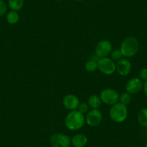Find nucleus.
Segmentation results:
<instances>
[{
  "label": "nucleus",
  "mask_w": 147,
  "mask_h": 147,
  "mask_svg": "<svg viewBox=\"0 0 147 147\" xmlns=\"http://www.w3.org/2000/svg\"><path fill=\"white\" fill-rule=\"evenodd\" d=\"M8 5L12 10H20L24 6V0H8Z\"/></svg>",
  "instance_id": "nucleus-16"
},
{
  "label": "nucleus",
  "mask_w": 147,
  "mask_h": 147,
  "mask_svg": "<svg viewBox=\"0 0 147 147\" xmlns=\"http://www.w3.org/2000/svg\"><path fill=\"white\" fill-rule=\"evenodd\" d=\"M102 121V113L99 109H92L87 113L85 123L90 127H96Z\"/></svg>",
  "instance_id": "nucleus-7"
},
{
  "label": "nucleus",
  "mask_w": 147,
  "mask_h": 147,
  "mask_svg": "<svg viewBox=\"0 0 147 147\" xmlns=\"http://www.w3.org/2000/svg\"><path fill=\"white\" fill-rule=\"evenodd\" d=\"M76 1H78V2H83V1H85V0H76Z\"/></svg>",
  "instance_id": "nucleus-25"
},
{
  "label": "nucleus",
  "mask_w": 147,
  "mask_h": 147,
  "mask_svg": "<svg viewBox=\"0 0 147 147\" xmlns=\"http://www.w3.org/2000/svg\"><path fill=\"white\" fill-rule=\"evenodd\" d=\"M65 125L70 131H77L84 126L85 123V117L77 110H71L65 118Z\"/></svg>",
  "instance_id": "nucleus-1"
},
{
  "label": "nucleus",
  "mask_w": 147,
  "mask_h": 147,
  "mask_svg": "<svg viewBox=\"0 0 147 147\" xmlns=\"http://www.w3.org/2000/svg\"><path fill=\"white\" fill-rule=\"evenodd\" d=\"M139 79L142 82H147V68H143L139 72Z\"/></svg>",
  "instance_id": "nucleus-21"
},
{
  "label": "nucleus",
  "mask_w": 147,
  "mask_h": 147,
  "mask_svg": "<svg viewBox=\"0 0 147 147\" xmlns=\"http://www.w3.org/2000/svg\"><path fill=\"white\" fill-rule=\"evenodd\" d=\"M97 69L105 75H111L116 71V63L111 58H100L97 61Z\"/></svg>",
  "instance_id": "nucleus-4"
},
{
  "label": "nucleus",
  "mask_w": 147,
  "mask_h": 147,
  "mask_svg": "<svg viewBox=\"0 0 147 147\" xmlns=\"http://www.w3.org/2000/svg\"><path fill=\"white\" fill-rule=\"evenodd\" d=\"M100 58L98 56H97V55L95 54V53H94V54L92 55L91 56H90V59H91V60H93V61H98V60L100 59Z\"/></svg>",
  "instance_id": "nucleus-23"
},
{
  "label": "nucleus",
  "mask_w": 147,
  "mask_h": 147,
  "mask_svg": "<svg viewBox=\"0 0 147 147\" xmlns=\"http://www.w3.org/2000/svg\"><path fill=\"white\" fill-rule=\"evenodd\" d=\"M143 90H144V92L145 96L147 98V82H144V87H143Z\"/></svg>",
  "instance_id": "nucleus-24"
},
{
  "label": "nucleus",
  "mask_w": 147,
  "mask_h": 147,
  "mask_svg": "<svg viewBox=\"0 0 147 147\" xmlns=\"http://www.w3.org/2000/svg\"><path fill=\"white\" fill-rule=\"evenodd\" d=\"M120 49L124 58H131L135 56L138 51L139 42L135 37H127L123 40Z\"/></svg>",
  "instance_id": "nucleus-2"
},
{
  "label": "nucleus",
  "mask_w": 147,
  "mask_h": 147,
  "mask_svg": "<svg viewBox=\"0 0 147 147\" xmlns=\"http://www.w3.org/2000/svg\"><path fill=\"white\" fill-rule=\"evenodd\" d=\"M131 68L132 65L131 61L127 58H122L116 63V71L122 77L128 76L131 73Z\"/></svg>",
  "instance_id": "nucleus-10"
},
{
  "label": "nucleus",
  "mask_w": 147,
  "mask_h": 147,
  "mask_svg": "<svg viewBox=\"0 0 147 147\" xmlns=\"http://www.w3.org/2000/svg\"><path fill=\"white\" fill-rule=\"evenodd\" d=\"M144 83L139 77H134L127 82L125 84V90L131 94H137L143 90Z\"/></svg>",
  "instance_id": "nucleus-9"
},
{
  "label": "nucleus",
  "mask_w": 147,
  "mask_h": 147,
  "mask_svg": "<svg viewBox=\"0 0 147 147\" xmlns=\"http://www.w3.org/2000/svg\"><path fill=\"white\" fill-rule=\"evenodd\" d=\"M110 55H111V59L113 61H117L122 59V58H123L122 52H121L120 49H116L115 50H113Z\"/></svg>",
  "instance_id": "nucleus-19"
},
{
  "label": "nucleus",
  "mask_w": 147,
  "mask_h": 147,
  "mask_svg": "<svg viewBox=\"0 0 147 147\" xmlns=\"http://www.w3.org/2000/svg\"><path fill=\"white\" fill-rule=\"evenodd\" d=\"M71 138L64 134H54L51 136L50 144L52 147H69L71 145Z\"/></svg>",
  "instance_id": "nucleus-6"
},
{
  "label": "nucleus",
  "mask_w": 147,
  "mask_h": 147,
  "mask_svg": "<svg viewBox=\"0 0 147 147\" xmlns=\"http://www.w3.org/2000/svg\"><path fill=\"white\" fill-rule=\"evenodd\" d=\"M89 108H90V107H89L87 102H80L78 107H77V110L84 115L89 112Z\"/></svg>",
  "instance_id": "nucleus-20"
},
{
  "label": "nucleus",
  "mask_w": 147,
  "mask_h": 147,
  "mask_svg": "<svg viewBox=\"0 0 147 147\" xmlns=\"http://www.w3.org/2000/svg\"><path fill=\"white\" fill-rule=\"evenodd\" d=\"M110 117L113 121L115 123H123L128 117V109L126 105L120 102L111 106L110 109Z\"/></svg>",
  "instance_id": "nucleus-3"
},
{
  "label": "nucleus",
  "mask_w": 147,
  "mask_h": 147,
  "mask_svg": "<svg viewBox=\"0 0 147 147\" xmlns=\"http://www.w3.org/2000/svg\"><path fill=\"white\" fill-rule=\"evenodd\" d=\"M7 10V7L6 3L3 0H0V17H2L5 15Z\"/></svg>",
  "instance_id": "nucleus-22"
},
{
  "label": "nucleus",
  "mask_w": 147,
  "mask_h": 147,
  "mask_svg": "<svg viewBox=\"0 0 147 147\" xmlns=\"http://www.w3.org/2000/svg\"><path fill=\"white\" fill-rule=\"evenodd\" d=\"M100 99L102 102L107 105H113L119 102L120 94L118 91L112 88H106L100 92Z\"/></svg>",
  "instance_id": "nucleus-5"
},
{
  "label": "nucleus",
  "mask_w": 147,
  "mask_h": 147,
  "mask_svg": "<svg viewBox=\"0 0 147 147\" xmlns=\"http://www.w3.org/2000/svg\"><path fill=\"white\" fill-rule=\"evenodd\" d=\"M137 119L140 125L143 127L147 128V108L144 107L140 110L137 115Z\"/></svg>",
  "instance_id": "nucleus-14"
},
{
  "label": "nucleus",
  "mask_w": 147,
  "mask_h": 147,
  "mask_svg": "<svg viewBox=\"0 0 147 147\" xmlns=\"http://www.w3.org/2000/svg\"><path fill=\"white\" fill-rule=\"evenodd\" d=\"M80 102L78 97L74 94H66L63 99V105L64 107L67 110H77L79 105Z\"/></svg>",
  "instance_id": "nucleus-11"
},
{
  "label": "nucleus",
  "mask_w": 147,
  "mask_h": 147,
  "mask_svg": "<svg viewBox=\"0 0 147 147\" xmlns=\"http://www.w3.org/2000/svg\"><path fill=\"white\" fill-rule=\"evenodd\" d=\"M7 21L10 25H15L19 22L20 15L17 11L11 10L7 13L6 17Z\"/></svg>",
  "instance_id": "nucleus-15"
},
{
  "label": "nucleus",
  "mask_w": 147,
  "mask_h": 147,
  "mask_svg": "<svg viewBox=\"0 0 147 147\" xmlns=\"http://www.w3.org/2000/svg\"><path fill=\"white\" fill-rule=\"evenodd\" d=\"M71 141L74 147H84L87 145L88 139L84 134H78L74 136Z\"/></svg>",
  "instance_id": "nucleus-12"
},
{
  "label": "nucleus",
  "mask_w": 147,
  "mask_h": 147,
  "mask_svg": "<svg viewBox=\"0 0 147 147\" xmlns=\"http://www.w3.org/2000/svg\"><path fill=\"white\" fill-rule=\"evenodd\" d=\"M146 147H147V141H146Z\"/></svg>",
  "instance_id": "nucleus-27"
},
{
  "label": "nucleus",
  "mask_w": 147,
  "mask_h": 147,
  "mask_svg": "<svg viewBox=\"0 0 147 147\" xmlns=\"http://www.w3.org/2000/svg\"><path fill=\"white\" fill-rule=\"evenodd\" d=\"M131 101H132V96H131V94L130 93L125 92H123L120 95L119 102L122 103V104L127 106L131 102Z\"/></svg>",
  "instance_id": "nucleus-17"
},
{
  "label": "nucleus",
  "mask_w": 147,
  "mask_h": 147,
  "mask_svg": "<svg viewBox=\"0 0 147 147\" xmlns=\"http://www.w3.org/2000/svg\"><path fill=\"white\" fill-rule=\"evenodd\" d=\"M146 134H147V128H146Z\"/></svg>",
  "instance_id": "nucleus-28"
},
{
  "label": "nucleus",
  "mask_w": 147,
  "mask_h": 147,
  "mask_svg": "<svg viewBox=\"0 0 147 147\" xmlns=\"http://www.w3.org/2000/svg\"><path fill=\"white\" fill-rule=\"evenodd\" d=\"M54 1H56V2H59V1H61V0H54Z\"/></svg>",
  "instance_id": "nucleus-26"
},
{
  "label": "nucleus",
  "mask_w": 147,
  "mask_h": 147,
  "mask_svg": "<svg viewBox=\"0 0 147 147\" xmlns=\"http://www.w3.org/2000/svg\"><path fill=\"white\" fill-rule=\"evenodd\" d=\"M113 51L112 43L107 40H100L96 45L94 53L100 58L107 57Z\"/></svg>",
  "instance_id": "nucleus-8"
},
{
  "label": "nucleus",
  "mask_w": 147,
  "mask_h": 147,
  "mask_svg": "<svg viewBox=\"0 0 147 147\" xmlns=\"http://www.w3.org/2000/svg\"><path fill=\"white\" fill-rule=\"evenodd\" d=\"M85 69L88 72H94L97 69V62L89 59L85 63Z\"/></svg>",
  "instance_id": "nucleus-18"
},
{
  "label": "nucleus",
  "mask_w": 147,
  "mask_h": 147,
  "mask_svg": "<svg viewBox=\"0 0 147 147\" xmlns=\"http://www.w3.org/2000/svg\"><path fill=\"white\" fill-rule=\"evenodd\" d=\"M87 104L89 107H91L92 109H98L101 106L102 100L100 99V96L97 94H92L90 96L87 100Z\"/></svg>",
  "instance_id": "nucleus-13"
}]
</instances>
